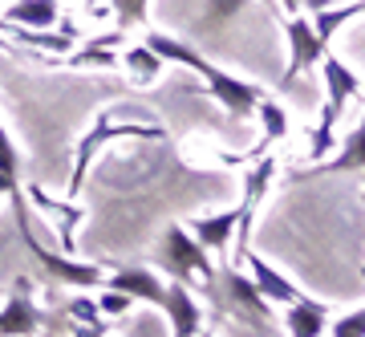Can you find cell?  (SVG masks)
<instances>
[{"instance_id":"1","label":"cell","mask_w":365,"mask_h":337,"mask_svg":"<svg viewBox=\"0 0 365 337\" xmlns=\"http://www.w3.org/2000/svg\"><path fill=\"white\" fill-rule=\"evenodd\" d=\"M13 211H16V232L25 240V252L41 264V273L49 276L53 285H73V288H102L106 285V273L98 264H86V260H69L61 252H49V248L37 240L33 232V220H29V208H25V191H13Z\"/></svg>"},{"instance_id":"2","label":"cell","mask_w":365,"mask_h":337,"mask_svg":"<svg viewBox=\"0 0 365 337\" xmlns=\"http://www.w3.org/2000/svg\"><path fill=\"white\" fill-rule=\"evenodd\" d=\"M203 293L215 301V309L220 313H232V317L256 325V329H268V321H272V305L256 293L252 276H244L240 268H232V264L215 268V281L203 285Z\"/></svg>"},{"instance_id":"3","label":"cell","mask_w":365,"mask_h":337,"mask_svg":"<svg viewBox=\"0 0 365 337\" xmlns=\"http://www.w3.org/2000/svg\"><path fill=\"white\" fill-rule=\"evenodd\" d=\"M33 281L29 276H16L13 293L4 301V309H0V337H33V333H45L49 337H66L69 333V317L66 313H45L37 309V301H33Z\"/></svg>"},{"instance_id":"4","label":"cell","mask_w":365,"mask_h":337,"mask_svg":"<svg viewBox=\"0 0 365 337\" xmlns=\"http://www.w3.org/2000/svg\"><path fill=\"white\" fill-rule=\"evenodd\" d=\"M118 139H167V130L143 126V122H110V110H106V114H98L93 130H86V134H81L78 151H73L69 199H78V195H81V183H86V175H90V167H93V159H98V151H102L106 143H118Z\"/></svg>"},{"instance_id":"5","label":"cell","mask_w":365,"mask_h":337,"mask_svg":"<svg viewBox=\"0 0 365 337\" xmlns=\"http://www.w3.org/2000/svg\"><path fill=\"white\" fill-rule=\"evenodd\" d=\"M158 268L170 273V281H179V285H191V281H203L211 285L215 281V264H211L207 248L195 244V236L179 228V223H170L167 232H163V244H158Z\"/></svg>"},{"instance_id":"6","label":"cell","mask_w":365,"mask_h":337,"mask_svg":"<svg viewBox=\"0 0 365 337\" xmlns=\"http://www.w3.org/2000/svg\"><path fill=\"white\" fill-rule=\"evenodd\" d=\"M199 78L207 81L211 98H215V102H220L232 118H252V114H256V106H260V98H264V94L252 86V81L232 78V74H223L220 65H211V61H203Z\"/></svg>"},{"instance_id":"7","label":"cell","mask_w":365,"mask_h":337,"mask_svg":"<svg viewBox=\"0 0 365 337\" xmlns=\"http://www.w3.org/2000/svg\"><path fill=\"white\" fill-rule=\"evenodd\" d=\"M288 45H292V61H288V69H284V86H292V81L304 74V69H313L321 57H325V45L317 41V33H313V25H309V16H288Z\"/></svg>"},{"instance_id":"8","label":"cell","mask_w":365,"mask_h":337,"mask_svg":"<svg viewBox=\"0 0 365 337\" xmlns=\"http://www.w3.org/2000/svg\"><path fill=\"white\" fill-rule=\"evenodd\" d=\"M102 288H114V293H126L130 301H150L155 309H163V297H167V285L158 281L150 268H138V264H126L118 273L106 276Z\"/></svg>"},{"instance_id":"9","label":"cell","mask_w":365,"mask_h":337,"mask_svg":"<svg viewBox=\"0 0 365 337\" xmlns=\"http://www.w3.org/2000/svg\"><path fill=\"white\" fill-rule=\"evenodd\" d=\"M163 313L170 317V333L175 337H199V329H203V313H199L195 297H191V285L170 281L167 297H163Z\"/></svg>"},{"instance_id":"10","label":"cell","mask_w":365,"mask_h":337,"mask_svg":"<svg viewBox=\"0 0 365 337\" xmlns=\"http://www.w3.org/2000/svg\"><path fill=\"white\" fill-rule=\"evenodd\" d=\"M240 260H248V268H252V285H256V293H260V297L268 301V305H292V301L300 297L297 285H292L288 276L276 273V268H272V264H268L264 256H256L252 248H244V252H240Z\"/></svg>"},{"instance_id":"11","label":"cell","mask_w":365,"mask_h":337,"mask_svg":"<svg viewBox=\"0 0 365 337\" xmlns=\"http://www.w3.org/2000/svg\"><path fill=\"white\" fill-rule=\"evenodd\" d=\"M321 69H325V94H329L325 106L341 118V110H345V106L357 98L361 81H357V74H353V69L341 61V57H333V53H325V57H321Z\"/></svg>"},{"instance_id":"12","label":"cell","mask_w":365,"mask_h":337,"mask_svg":"<svg viewBox=\"0 0 365 337\" xmlns=\"http://www.w3.org/2000/svg\"><path fill=\"white\" fill-rule=\"evenodd\" d=\"M235 220H240V208L232 211H220V216H199V220H191L187 228H191V236H195V244H203L207 252H227V240L235 236Z\"/></svg>"},{"instance_id":"13","label":"cell","mask_w":365,"mask_h":337,"mask_svg":"<svg viewBox=\"0 0 365 337\" xmlns=\"http://www.w3.org/2000/svg\"><path fill=\"white\" fill-rule=\"evenodd\" d=\"M329 309L321 305V301H309V297H297L292 305H288V337H321L329 329Z\"/></svg>"},{"instance_id":"14","label":"cell","mask_w":365,"mask_h":337,"mask_svg":"<svg viewBox=\"0 0 365 337\" xmlns=\"http://www.w3.org/2000/svg\"><path fill=\"white\" fill-rule=\"evenodd\" d=\"M146 49L155 53L158 61L163 65H187V69H203V61H207V57H203V53L195 49V45H187V41H175V37H167V33H146Z\"/></svg>"},{"instance_id":"15","label":"cell","mask_w":365,"mask_h":337,"mask_svg":"<svg viewBox=\"0 0 365 337\" xmlns=\"http://www.w3.org/2000/svg\"><path fill=\"white\" fill-rule=\"evenodd\" d=\"M57 16H61V4L57 0H13L9 13H4V25L49 29V25H57Z\"/></svg>"},{"instance_id":"16","label":"cell","mask_w":365,"mask_h":337,"mask_svg":"<svg viewBox=\"0 0 365 337\" xmlns=\"http://www.w3.org/2000/svg\"><path fill=\"white\" fill-rule=\"evenodd\" d=\"M361 0H349V4H337V9H325V13H313L317 21H313V33H317V41L321 45H329V41L337 37V29H345L353 21V16H361Z\"/></svg>"},{"instance_id":"17","label":"cell","mask_w":365,"mask_h":337,"mask_svg":"<svg viewBox=\"0 0 365 337\" xmlns=\"http://www.w3.org/2000/svg\"><path fill=\"white\" fill-rule=\"evenodd\" d=\"M272 179H276V159H260V163L244 175V208L240 211H252V216H256V208H260V199L268 195V183Z\"/></svg>"},{"instance_id":"18","label":"cell","mask_w":365,"mask_h":337,"mask_svg":"<svg viewBox=\"0 0 365 337\" xmlns=\"http://www.w3.org/2000/svg\"><path fill=\"white\" fill-rule=\"evenodd\" d=\"M365 134H361V126L357 130H349V139H345V151H337V159L333 163H325V167H313L309 175H325V171H361V163H365Z\"/></svg>"},{"instance_id":"19","label":"cell","mask_w":365,"mask_h":337,"mask_svg":"<svg viewBox=\"0 0 365 337\" xmlns=\"http://www.w3.org/2000/svg\"><path fill=\"white\" fill-rule=\"evenodd\" d=\"M256 110H260V118H264V139H260V146H256L252 155H264L276 139H284V134H288V114L272 102V98H260V106H256Z\"/></svg>"},{"instance_id":"20","label":"cell","mask_w":365,"mask_h":337,"mask_svg":"<svg viewBox=\"0 0 365 337\" xmlns=\"http://www.w3.org/2000/svg\"><path fill=\"white\" fill-rule=\"evenodd\" d=\"M16 41L29 45V49H41V53H73V25H66L61 33H21L16 29Z\"/></svg>"},{"instance_id":"21","label":"cell","mask_w":365,"mask_h":337,"mask_svg":"<svg viewBox=\"0 0 365 337\" xmlns=\"http://www.w3.org/2000/svg\"><path fill=\"white\" fill-rule=\"evenodd\" d=\"M66 65L69 69H114L118 61H114V53L106 49V45H93L90 41V45H81V49L69 53Z\"/></svg>"},{"instance_id":"22","label":"cell","mask_w":365,"mask_h":337,"mask_svg":"<svg viewBox=\"0 0 365 337\" xmlns=\"http://www.w3.org/2000/svg\"><path fill=\"white\" fill-rule=\"evenodd\" d=\"M122 65H130V74H134L138 81H155L158 74H163V61H158V57L146 49V45H134V49H126Z\"/></svg>"},{"instance_id":"23","label":"cell","mask_w":365,"mask_h":337,"mask_svg":"<svg viewBox=\"0 0 365 337\" xmlns=\"http://www.w3.org/2000/svg\"><path fill=\"white\" fill-rule=\"evenodd\" d=\"M333 126H337V114H333L329 106H321V122H317L313 143H309V159H313V163L329 155V146H333Z\"/></svg>"},{"instance_id":"24","label":"cell","mask_w":365,"mask_h":337,"mask_svg":"<svg viewBox=\"0 0 365 337\" xmlns=\"http://www.w3.org/2000/svg\"><path fill=\"white\" fill-rule=\"evenodd\" d=\"M61 313H66L73 325H93V329H106V321H102V313H98V305H93V301H86V297L69 301Z\"/></svg>"},{"instance_id":"25","label":"cell","mask_w":365,"mask_h":337,"mask_svg":"<svg viewBox=\"0 0 365 337\" xmlns=\"http://www.w3.org/2000/svg\"><path fill=\"white\" fill-rule=\"evenodd\" d=\"M146 4H150V0H110V9L118 13V25L122 29L143 25L146 21Z\"/></svg>"},{"instance_id":"26","label":"cell","mask_w":365,"mask_h":337,"mask_svg":"<svg viewBox=\"0 0 365 337\" xmlns=\"http://www.w3.org/2000/svg\"><path fill=\"white\" fill-rule=\"evenodd\" d=\"M130 305L134 301L126 297V293H114V288H106L102 297H98V313H102V317H118V313H126Z\"/></svg>"},{"instance_id":"27","label":"cell","mask_w":365,"mask_h":337,"mask_svg":"<svg viewBox=\"0 0 365 337\" xmlns=\"http://www.w3.org/2000/svg\"><path fill=\"white\" fill-rule=\"evenodd\" d=\"M333 337H365V313L361 309L345 313V317L333 325Z\"/></svg>"},{"instance_id":"28","label":"cell","mask_w":365,"mask_h":337,"mask_svg":"<svg viewBox=\"0 0 365 337\" xmlns=\"http://www.w3.org/2000/svg\"><path fill=\"white\" fill-rule=\"evenodd\" d=\"M69 337H106V329H93V325H73V321H69Z\"/></svg>"},{"instance_id":"29","label":"cell","mask_w":365,"mask_h":337,"mask_svg":"<svg viewBox=\"0 0 365 337\" xmlns=\"http://www.w3.org/2000/svg\"><path fill=\"white\" fill-rule=\"evenodd\" d=\"M300 4H309V13H325V9H337L341 0H300Z\"/></svg>"},{"instance_id":"30","label":"cell","mask_w":365,"mask_h":337,"mask_svg":"<svg viewBox=\"0 0 365 337\" xmlns=\"http://www.w3.org/2000/svg\"><path fill=\"white\" fill-rule=\"evenodd\" d=\"M280 9H284L288 16H300V0H280Z\"/></svg>"},{"instance_id":"31","label":"cell","mask_w":365,"mask_h":337,"mask_svg":"<svg viewBox=\"0 0 365 337\" xmlns=\"http://www.w3.org/2000/svg\"><path fill=\"white\" fill-rule=\"evenodd\" d=\"M264 4H272V0H264Z\"/></svg>"},{"instance_id":"32","label":"cell","mask_w":365,"mask_h":337,"mask_svg":"<svg viewBox=\"0 0 365 337\" xmlns=\"http://www.w3.org/2000/svg\"><path fill=\"white\" fill-rule=\"evenodd\" d=\"M0 195H4V191H0Z\"/></svg>"},{"instance_id":"33","label":"cell","mask_w":365,"mask_h":337,"mask_svg":"<svg viewBox=\"0 0 365 337\" xmlns=\"http://www.w3.org/2000/svg\"><path fill=\"white\" fill-rule=\"evenodd\" d=\"M90 4H93V0H90Z\"/></svg>"}]
</instances>
